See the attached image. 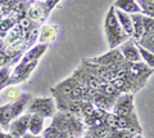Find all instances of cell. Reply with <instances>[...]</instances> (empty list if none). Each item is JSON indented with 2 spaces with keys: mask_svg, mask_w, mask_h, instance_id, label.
I'll list each match as a JSON object with an SVG mask.
<instances>
[{
  "mask_svg": "<svg viewBox=\"0 0 154 138\" xmlns=\"http://www.w3.org/2000/svg\"><path fill=\"white\" fill-rule=\"evenodd\" d=\"M98 92H102V93L107 94V96H109V97H113V98H118L119 96H121V93H119L110 83H105L104 85H102Z\"/></svg>",
  "mask_w": 154,
  "mask_h": 138,
  "instance_id": "21",
  "label": "cell"
},
{
  "mask_svg": "<svg viewBox=\"0 0 154 138\" xmlns=\"http://www.w3.org/2000/svg\"><path fill=\"white\" fill-rule=\"evenodd\" d=\"M0 17H2V14H0Z\"/></svg>",
  "mask_w": 154,
  "mask_h": 138,
  "instance_id": "26",
  "label": "cell"
},
{
  "mask_svg": "<svg viewBox=\"0 0 154 138\" xmlns=\"http://www.w3.org/2000/svg\"><path fill=\"white\" fill-rule=\"evenodd\" d=\"M9 72H11V66H7V67L0 69V90L7 87L8 80H9V78H11Z\"/></svg>",
  "mask_w": 154,
  "mask_h": 138,
  "instance_id": "22",
  "label": "cell"
},
{
  "mask_svg": "<svg viewBox=\"0 0 154 138\" xmlns=\"http://www.w3.org/2000/svg\"><path fill=\"white\" fill-rule=\"evenodd\" d=\"M55 130L62 133L67 138H80L84 136V123L80 117L71 112L60 111L53 115L51 125Z\"/></svg>",
  "mask_w": 154,
  "mask_h": 138,
  "instance_id": "2",
  "label": "cell"
},
{
  "mask_svg": "<svg viewBox=\"0 0 154 138\" xmlns=\"http://www.w3.org/2000/svg\"><path fill=\"white\" fill-rule=\"evenodd\" d=\"M134 44L136 45L139 53H140V57H143V58L145 59L146 66H148V67H150V69H153V66H154V56H153V53H152V52H149V50H146V49H144L143 47L136 44V43H134Z\"/></svg>",
  "mask_w": 154,
  "mask_h": 138,
  "instance_id": "19",
  "label": "cell"
},
{
  "mask_svg": "<svg viewBox=\"0 0 154 138\" xmlns=\"http://www.w3.org/2000/svg\"><path fill=\"white\" fill-rule=\"evenodd\" d=\"M27 114H35L42 117L53 116L55 114V104L53 98H31L27 103Z\"/></svg>",
  "mask_w": 154,
  "mask_h": 138,
  "instance_id": "7",
  "label": "cell"
},
{
  "mask_svg": "<svg viewBox=\"0 0 154 138\" xmlns=\"http://www.w3.org/2000/svg\"><path fill=\"white\" fill-rule=\"evenodd\" d=\"M58 30H59V27L57 25H48V26H44L41 28V32H40V39L38 41L41 43V44H48V43L53 41L57 37V34H58Z\"/></svg>",
  "mask_w": 154,
  "mask_h": 138,
  "instance_id": "13",
  "label": "cell"
},
{
  "mask_svg": "<svg viewBox=\"0 0 154 138\" xmlns=\"http://www.w3.org/2000/svg\"><path fill=\"white\" fill-rule=\"evenodd\" d=\"M89 132L93 136H95L96 138H105L108 136V133L110 132V128L105 124V123H102L99 125H94L89 128Z\"/></svg>",
  "mask_w": 154,
  "mask_h": 138,
  "instance_id": "16",
  "label": "cell"
},
{
  "mask_svg": "<svg viewBox=\"0 0 154 138\" xmlns=\"http://www.w3.org/2000/svg\"><path fill=\"white\" fill-rule=\"evenodd\" d=\"M134 138H143V136H141V134H135Z\"/></svg>",
  "mask_w": 154,
  "mask_h": 138,
  "instance_id": "25",
  "label": "cell"
},
{
  "mask_svg": "<svg viewBox=\"0 0 154 138\" xmlns=\"http://www.w3.org/2000/svg\"><path fill=\"white\" fill-rule=\"evenodd\" d=\"M113 114L117 116H132L136 115L134 110V96L131 93H126L125 96H121L116 99L114 106H113Z\"/></svg>",
  "mask_w": 154,
  "mask_h": 138,
  "instance_id": "8",
  "label": "cell"
},
{
  "mask_svg": "<svg viewBox=\"0 0 154 138\" xmlns=\"http://www.w3.org/2000/svg\"><path fill=\"white\" fill-rule=\"evenodd\" d=\"M42 127H44V117L32 114L30 116V121H28V130H30V133L32 136H38L40 133H42Z\"/></svg>",
  "mask_w": 154,
  "mask_h": 138,
  "instance_id": "15",
  "label": "cell"
},
{
  "mask_svg": "<svg viewBox=\"0 0 154 138\" xmlns=\"http://www.w3.org/2000/svg\"><path fill=\"white\" fill-rule=\"evenodd\" d=\"M104 123L112 129H122V130H130L135 134H141V127L137 121L136 115L132 116H117L114 114L105 112L104 115Z\"/></svg>",
  "mask_w": 154,
  "mask_h": 138,
  "instance_id": "5",
  "label": "cell"
},
{
  "mask_svg": "<svg viewBox=\"0 0 154 138\" xmlns=\"http://www.w3.org/2000/svg\"><path fill=\"white\" fill-rule=\"evenodd\" d=\"M113 7L125 13H141V9L135 0H117Z\"/></svg>",
  "mask_w": 154,
  "mask_h": 138,
  "instance_id": "14",
  "label": "cell"
},
{
  "mask_svg": "<svg viewBox=\"0 0 154 138\" xmlns=\"http://www.w3.org/2000/svg\"><path fill=\"white\" fill-rule=\"evenodd\" d=\"M0 138H14V137H12L11 134H9V133H7V134H5V133H2V132H0Z\"/></svg>",
  "mask_w": 154,
  "mask_h": 138,
  "instance_id": "24",
  "label": "cell"
},
{
  "mask_svg": "<svg viewBox=\"0 0 154 138\" xmlns=\"http://www.w3.org/2000/svg\"><path fill=\"white\" fill-rule=\"evenodd\" d=\"M104 30H105V35H107V40H108V45L110 49L117 48L118 45H121L122 43H125L130 37L125 34V31L122 30L121 25L117 20L114 14V8L112 7L109 9V12L105 16V22H104Z\"/></svg>",
  "mask_w": 154,
  "mask_h": 138,
  "instance_id": "3",
  "label": "cell"
},
{
  "mask_svg": "<svg viewBox=\"0 0 154 138\" xmlns=\"http://www.w3.org/2000/svg\"><path fill=\"white\" fill-rule=\"evenodd\" d=\"M116 99H117V98L109 97V96H107V94H104L102 92H98V90H95L94 94L90 98V102L93 103L94 107H96L98 110L109 112L113 108V106H114Z\"/></svg>",
  "mask_w": 154,
  "mask_h": 138,
  "instance_id": "10",
  "label": "cell"
},
{
  "mask_svg": "<svg viewBox=\"0 0 154 138\" xmlns=\"http://www.w3.org/2000/svg\"><path fill=\"white\" fill-rule=\"evenodd\" d=\"M88 62L90 63H98V66H102V67L105 69H110V70H126L128 67H122V66H126L130 62H126L123 58V56L119 52V48H114V49H110L109 53H105L102 57H95V58H90V59H86Z\"/></svg>",
  "mask_w": 154,
  "mask_h": 138,
  "instance_id": "6",
  "label": "cell"
},
{
  "mask_svg": "<svg viewBox=\"0 0 154 138\" xmlns=\"http://www.w3.org/2000/svg\"><path fill=\"white\" fill-rule=\"evenodd\" d=\"M30 114L19 116L14 121H11L8 129H9V134L14 138H22L23 136L27 133L28 130V121H30Z\"/></svg>",
  "mask_w": 154,
  "mask_h": 138,
  "instance_id": "9",
  "label": "cell"
},
{
  "mask_svg": "<svg viewBox=\"0 0 154 138\" xmlns=\"http://www.w3.org/2000/svg\"><path fill=\"white\" fill-rule=\"evenodd\" d=\"M21 96H22V93L19 92V89L14 88V87H11V88H8V89L4 90V96H3V98L5 99L7 102L13 103V102L18 101V99L21 98Z\"/></svg>",
  "mask_w": 154,
  "mask_h": 138,
  "instance_id": "17",
  "label": "cell"
},
{
  "mask_svg": "<svg viewBox=\"0 0 154 138\" xmlns=\"http://www.w3.org/2000/svg\"><path fill=\"white\" fill-rule=\"evenodd\" d=\"M58 2H59V0H46L45 3L41 4V7H42V9H44V13H45L46 18H48V14H49V12L51 11L53 8H54V5Z\"/></svg>",
  "mask_w": 154,
  "mask_h": 138,
  "instance_id": "23",
  "label": "cell"
},
{
  "mask_svg": "<svg viewBox=\"0 0 154 138\" xmlns=\"http://www.w3.org/2000/svg\"><path fill=\"white\" fill-rule=\"evenodd\" d=\"M114 14H116V17H117L119 25H121L122 30L125 31V34H126L130 39H131L132 35H134V26H132L131 16H128L127 13L119 11V9H116V8H114Z\"/></svg>",
  "mask_w": 154,
  "mask_h": 138,
  "instance_id": "12",
  "label": "cell"
},
{
  "mask_svg": "<svg viewBox=\"0 0 154 138\" xmlns=\"http://www.w3.org/2000/svg\"><path fill=\"white\" fill-rule=\"evenodd\" d=\"M51 92L55 94L57 98L64 99V101H90L95 90L88 88L72 76L58 84L55 88L51 89Z\"/></svg>",
  "mask_w": 154,
  "mask_h": 138,
  "instance_id": "1",
  "label": "cell"
},
{
  "mask_svg": "<svg viewBox=\"0 0 154 138\" xmlns=\"http://www.w3.org/2000/svg\"><path fill=\"white\" fill-rule=\"evenodd\" d=\"M31 98H32L31 94H22L18 101L0 107V127H2V129L8 128L14 117L21 115V112L26 108L27 103Z\"/></svg>",
  "mask_w": 154,
  "mask_h": 138,
  "instance_id": "4",
  "label": "cell"
},
{
  "mask_svg": "<svg viewBox=\"0 0 154 138\" xmlns=\"http://www.w3.org/2000/svg\"><path fill=\"white\" fill-rule=\"evenodd\" d=\"M135 133L130 130H122V129H112L108 133V136L105 138H134Z\"/></svg>",
  "mask_w": 154,
  "mask_h": 138,
  "instance_id": "20",
  "label": "cell"
},
{
  "mask_svg": "<svg viewBox=\"0 0 154 138\" xmlns=\"http://www.w3.org/2000/svg\"><path fill=\"white\" fill-rule=\"evenodd\" d=\"M137 5L141 9V12H144L146 17L153 18V12H154V0H137Z\"/></svg>",
  "mask_w": 154,
  "mask_h": 138,
  "instance_id": "18",
  "label": "cell"
},
{
  "mask_svg": "<svg viewBox=\"0 0 154 138\" xmlns=\"http://www.w3.org/2000/svg\"><path fill=\"white\" fill-rule=\"evenodd\" d=\"M119 52H121V54L123 56L126 62L139 63V61L141 59L140 53H139L136 45L134 44V41L131 39H127L125 43H122V45L119 47Z\"/></svg>",
  "mask_w": 154,
  "mask_h": 138,
  "instance_id": "11",
  "label": "cell"
}]
</instances>
